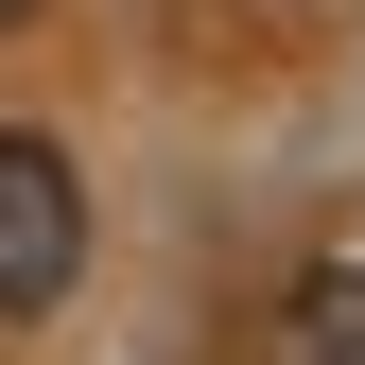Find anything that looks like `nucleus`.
Returning <instances> with one entry per match:
<instances>
[{"label": "nucleus", "instance_id": "7ed1b4c3", "mask_svg": "<svg viewBox=\"0 0 365 365\" xmlns=\"http://www.w3.org/2000/svg\"><path fill=\"white\" fill-rule=\"evenodd\" d=\"M18 18H35V0H0V35H18Z\"/></svg>", "mask_w": 365, "mask_h": 365}, {"label": "nucleus", "instance_id": "f257e3e1", "mask_svg": "<svg viewBox=\"0 0 365 365\" xmlns=\"http://www.w3.org/2000/svg\"><path fill=\"white\" fill-rule=\"evenodd\" d=\"M87 279V192L35 122H0V313H53Z\"/></svg>", "mask_w": 365, "mask_h": 365}, {"label": "nucleus", "instance_id": "f03ea898", "mask_svg": "<svg viewBox=\"0 0 365 365\" xmlns=\"http://www.w3.org/2000/svg\"><path fill=\"white\" fill-rule=\"evenodd\" d=\"M296 365H365V261H331V279H313V313H296Z\"/></svg>", "mask_w": 365, "mask_h": 365}]
</instances>
